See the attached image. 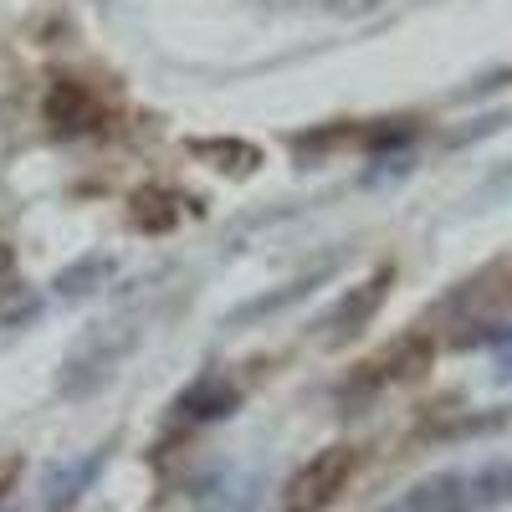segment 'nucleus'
<instances>
[{"label": "nucleus", "instance_id": "39448f33", "mask_svg": "<svg viewBox=\"0 0 512 512\" xmlns=\"http://www.w3.org/2000/svg\"><path fill=\"white\" fill-rule=\"evenodd\" d=\"M456 308L466 318H502V313H512V256L482 267L472 282L456 292Z\"/></svg>", "mask_w": 512, "mask_h": 512}, {"label": "nucleus", "instance_id": "1a4fd4ad", "mask_svg": "<svg viewBox=\"0 0 512 512\" xmlns=\"http://www.w3.org/2000/svg\"><path fill=\"white\" fill-rule=\"evenodd\" d=\"M16 477H21V461H16V456H11V461H0V497L16 487Z\"/></svg>", "mask_w": 512, "mask_h": 512}, {"label": "nucleus", "instance_id": "423d86ee", "mask_svg": "<svg viewBox=\"0 0 512 512\" xmlns=\"http://www.w3.org/2000/svg\"><path fill=\"white\" fill-rule=\"evenodd\" d=\"M128 221H134L139 231H169L180 221L175 195H169V190H139L134 200H128Z\"/></svg>", "mask_w": 512, "mask_h": 512}, {"label": "nucleus", "instance_id": "6e6552de", "mask_svg": "<svg viewBox=\"0 0 512 512\" xmlns=\"http://www.w3.org/2000/svg\"><path fill=\"white\" fill-rule=\"evenodd\" d=\"M195 154H216V159H236V175H246V169H256V164H262V154H256L251 144H226V139H216V144H195Z\"/></svg>", "mask_w": 512, "mask_h": 512}, {"label": "nucleus", "instance_id": "20e7f679", "mask_svg": "<svg viewBox=\"0 0 512 512\" xmlns=\"http://www.w3.org/2000/svg\"><path fill=\"white\" fill-rule=\"evenodd\" d=\"M390 282H395V272L384 267V272H374L369 282H359L344 303H338L333 313H328V344H344V338H354V333H364L369 328V318L379 313V303H384V292H390Z\"/></svg>", "mask_w": 512, "mask_h": 512}, {"label": "nucleus", "instance_id": "0eeeda50", "mask_svg": "<svg viewBox=\"0 0 512 512\" xmlns=\"http://www.w3.org/2000/svg\"><path fill=\"white\" fill-rule=\"evenodd\" d=\"M236 405V390L231 384H221V379H200L195 390L180 400V410L190 415V420H205V415H226Z\"/></svg>", "mask_w": 512, "mask_h": 512}, {"label": "nucleus", "instance_id": "7ed1b4c3", "mask_svg": "<svg viewBox=\"0 0 512 512\" xmlns=\"http://www.w3.org/2000/svg\"><path fill=\"white\" fill-rule=\"evenodd\" d=\"M47 123L57 128V134H88V128L103 123V103H98V93L88 88V82L57 77L52 93H47Z\"/></svg>", "mask_w": 512, "mask_h": 512}, {"label": "nucleus", "instance_id": "f257e3e1", "mask_svg": "<svg viewBox=\"0 0 512 512\" xmlns=\"http://www.w3.org/2000/svg\"><path fill=\"white\" fill-rule=\"evenodd\" d=\"M359 466H364V451H359V446H349V441L323 446L318 456H308V461L287 477V487H282V512H328L338 497L354 487Z\"/></svg>", "mask_w": 512, "mask_h": 512}, {"label": "nucleus", "instance_id": "f03ea898", "mask_svg": "<svg viewBox=\"0 0 512 512\" xmlns=\"http://www.w3.org/2000/svg\"><path fill=\"white\" fill-rule=\"evenodd\" d=\"M431 359H436L431 333H405L390 349H379L374 359H364L349 374V390L354 395H379V390H390V384H410V379H420L425 369H431Z\"/></svg>", "mask_w": 512, "mask_h": 512}]
</instances>
